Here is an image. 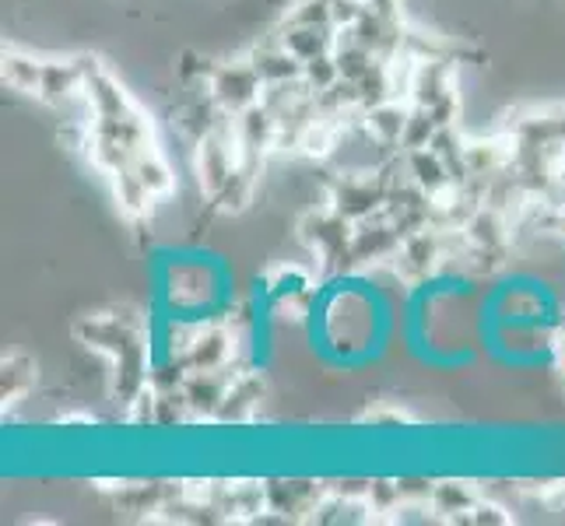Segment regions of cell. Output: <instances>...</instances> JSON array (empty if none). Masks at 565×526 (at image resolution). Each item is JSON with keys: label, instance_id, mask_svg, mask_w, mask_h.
Wrapping results in <instances>:
<instances>
[]
</instances>
